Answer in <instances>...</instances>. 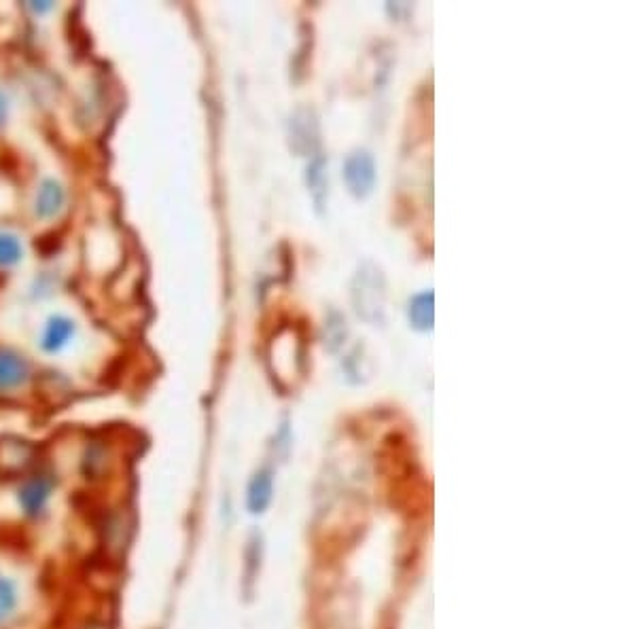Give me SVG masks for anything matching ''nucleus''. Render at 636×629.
Wrapping results in <instances>:
<instances>
[{
  "label": "nucleus",
  "mask_w": 636,
  "mask_h": 629,
  "mask_svg": "<svg viewBox=\"0 0 636 629\" xmlns=\"http://www.w3.org/2000/svg\"><path fill=\"white\" fill-rule=\"evenodd\" d=\"M7 113H9V102H7V96L0 92V128H3L7 121Z\"/></svg>",
  "instance_id": "15"
},
{
  "label": "nucleus",
  "mask_w": 636,
  "mask_h": 629,
  "mask_svg": "<svg viewBox=\"0 0 636 629\" xmlns=\"http://www.w3.org/2000/svg\"><path fill=\"white\" fill-rule=\"evenodd\" d=\"M51 7H53L51 3H32V5H30V9L37 11V13H45V11H49Z\"/></svg>",
  "instance_id": "16"
},
{
  "label": "nucleus",
  "mask_w": 636,
  "mask_h": 629,
  "mask_svg": "<svg viewBox=\"0 0 636 629\" xmlns=\"http://www.w3.org/2000/svg\"><path fill=\"white\" fill-rule=\"evenodd\" d=\"M344 183L348 191L365 200L376 187V159L369 151H355L344 161Z\"/></svg>",
  "instance_id": "4"
},
{
  "label": "nucleus",
  "mask_w": 636,
  "mask_h": 629,
  "mask_svg": "<svg viewBox=\"0 0 636 629\" xmlns=\"http://www.w3.org/2000/svg\"><path fill=\"white\" fill-rule=\"evenodd\" d=\"M410 322L418 331H431L435 325V295L433 291L418 293L410 301Z\"/></svg>",
  "instance_id": "12"
},
{
  "label": "nucleus",
  "mask_w": 636,
  "mask_h": 629,
  "mask_svg": "<svg viewBox=\"0 0 636 629\" xmlns=\"http://www.w3.org/2000/svg\"><path fill=\"white\" fill-rule=\"evenodd\" d=\"M325 159L316 157L310 168H308V187L314 195V202L321 206L323 204V195H325Z\"/></svg>",
  "instance_id": "13"
},
{
  "label": "nucleus",
  "mask_w": 636,
  "mask_h": 629,
  "mask_svg": "<svg viewBox=\"0 0 636 629\" xmlns=\"http://www.w3.org/2000/svg\"><path fill=\"white\" fill-rule=\"evenodd\" d=\"M350 295L359 318L371 325H382L386 312V280L378 265L367 261L359 267Z\"/></svg>",
  "instance_id": "2"
},
{
  "label": "nucleus",
  "mask_w": 636,
  "mask_h": 629,
  "mask_svg": "<svg viewBox=\"0 0 636 629\" xmlns=\"http://www.w3.org/2000/svg\"><path fill=\"white\" fill-rule=\"evenodd\" d=\"M58 490V475L49 466H37L28 471L15 488V502L20 515L32 524H41L49 515L53 496Z\"/></svg>",
  "instance_id": "1"
},
{
  "label": "nucleus",
  "mask_w": 636,
  "mask_h": 629,
  "mask_svg": "<svg viewBox=\"0 0 636 629\" xmlns=\"http://www.w3.org/2000/svg\"><path fill=\"white\" fill-rule=\"evenodd\" d=\"M274 494V479L270 469H261L255 473V477L249 483V490H246V507H249L251 515H263L265 509L270 507Z\"/></svg>",
  "instance_id": "9"
},
{
  "label": "nucleus",
  "mask_w": 636,
  "mask_h": 629,
  "mask_svg": "<svg viewBox=\"0 0 636 629\" xmlns=\"http://www.w3.org/2000/svg\"><path fill=\"white\" fill-rule=\"evenodd\" d=\"M98 545L104 549V553L111 560H121L123 549L130 543L132 534V521L128 519V511H123V505L104 509V513L98 519Z\"/></svg>",
  "instance_id": "3"
},
{
  "label": "nucleus",
  "mask_w": 636,
  "mask_h": 629,
  "mask_svg": "<svg viewBox=\"0 0 636 629\" xmlns=\"http://www.w3.org/2000/svg\"><path fill=\"white\" fill-rule=\"evenodd\" d=\"M22 255L24 250L17 236H13V233H0V267L15 265L22 259Z\"/></svg>",
  "instance_id": "14"
},
{
  "label": "nucleus",
  "mask_w": 636,
  "mask_h": 629,
  "mask_svg": "<svg viewBox=\"0 0 636 629\" xmlns=\"http://www.w3.org/2000/svg\"><path fill=\"white\" fill-rule=\"evenodd\" d=\"M30 363L11 348H0V394L20 390L30 380Z\"/></svg>",
  "instance_id": "5"
},
{
  "label": "nucleus",
  "mask_w": 636,
  "mask_h": 629,
  "mask_svg": "<svg viewBox=\"0 0 636 629\" xmlns=\"http://www.w3.org/2000/svg\"><path fill=\"white\" fill-rule=\"evenodd\" d=\"M85 629H109V627H104V625H98V623H92V625H87Z\"/></svg>",
  "instance_id": "17"
},
{
  "label": "nucleus",
  "mask_w": 636,
  "mask_h": 629,
  "mask_svg": "<svg viewBox=\"0 0 636 629\" xmlns=\"http://www.w3.org/2000/svg\"><path fill=\"white\" fill-rule=\"evenodd\" d=\"M291 147L299 155H310L318 147V123L308 109L297 111L289 123Z\"/></svg>",
  "instance_id": "7"
},
{
  "label": "nucleus",
  "mask_w": 636,
  "mask_h": 629,
  "mask_svg": "<svg viewBox=\"0 0 636 629\" xmlns=\"http://www.w3.org/2000/svg\"><path fill=\"white\" fill-rule=\"evenodd\" d=\"M66 202V191L56 181H45L37 193V202H34V210L41 219H51L62 210Z\"/></svg>",
  "instance_id": "11"
},
{
  "label": "nucleus",
  "mask_w": 636,
  "mask_h": 629,
  "mask_svg": "<svg viewBox=\"0 0 636 629\" xmlns=\"http://www.w3.org/2000/svg\"><path fill=\"white\" fill-rule=\"evenodd\" d=\"M111 464H113V456H111V447L106 445V441H90L81 454L79 471L85 481L96 483L106 479V475H109L111 471Z\"/></svg>",
  "instance_id": "6"
},
{
  "label": "nucleus",
  "mask_w": 636,
  "mask_h": 629,
  "mask_svg": "<svg viewBox=\"0 0 636 629\" xmlns=\"http://www.w3.org/2000/svg\"><path fill=\"white\" fill-rule=\"evenodd\" d=\"M22 589L15 577L0 570V629H7L20 617Z\"/></svg>",
  "instance_id": "8"
},
{
  "label": "nucleus",
  "mask_w": 636,
  "mask_h": 629,
  "mask_svg": "<svg viewBox=\"0 0 636 629\" xmlns=\"http://www.w3.org/2000/svg\"><path fill=\"white\" fill-rule=\"evenodd\" d=\"M73 335H75V322L73 320L66 318V316H53L43 331L41 346L49 354L60 352Z\"/></svg>",
  "instance_id": "10"
}]
</instances>
